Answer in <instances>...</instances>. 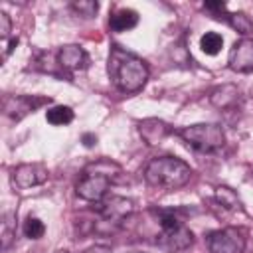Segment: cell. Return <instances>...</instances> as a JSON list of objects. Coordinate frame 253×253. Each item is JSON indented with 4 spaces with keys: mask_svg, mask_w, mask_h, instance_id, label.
Wrapping results in <instances>:
<instances>
[{
    "mask_svg": "<svg viewBox=\"0 0 253 253\" xmlns=\"http://www.w3.org/2000/svg\"><path fill=\"white\" fill-rule=\"evenodd\" d=\"M107 71H109V77L115 83V87L123 93L140 91L148 79L146 63L138 55L126 51L121 45H111Z\"/></svg>",
    "mask_w": 253,
    "mask_h": 253,
    "instance_id": "1",
    "label": "cell"
},
{
    "mask_svg": "<svg viewBox=\"0 0 253 253\" xmlns=\"http://www.w3.org/2000/svg\"><path fill=\"white\" fill-rule=\"evenodd\" d=\"M121 176H123V168L113 160L91 162L83 170V174H81V178L75 186V192H77L79 198L97 204L103 198H107L109 186L113 182H117Z\"/></svg>",
    "mask_w": 253,
    "mask_h": 253,
    "instance_id": "2",
    "label": "cell"
},
{
    "mask_svg": "<svg viewBox=\"0 0 253 253\" xmlns=\"http://www.w3.org/2000/svg\"><path fill=\"white\" fill-rule=\"evenodd\" d=\"M192 178V168L174 156H158L152 158L146 168H144V180L148 186L164 190V192H174L184 188Z\"/></svg>",
    "mask_w": 253,
    "mask_h": 253,
    "instance_id": "3",
    "label": "cell"
},
{
    "mask_svg": "<svg viewBox=\"0 0 253 253\" xmlns=\"http://www.w3.org/2000/svg\"><path fill=\"white\" fill-rule=\"evenodd\" d=\"M160 233L156 235V245L166 253H180L186 251L194 235L192 231L176 217L174 211H160Z\"/></svg>",
    "mask_w": 253,
    "mask_h": 253,
    "instance_id": "4",
    "label": "cell"
},
{
    "mask_svg": "<svg viewBox=\"0 0 253 253\" xmlns=\"http://www.w3.org/2000/svg\"><path fill=\"white\" fill-rule=\"evenodd\" d=\"M180 136L184 142H188L192 148L200 152H213L219 150L225 142L223 128L215 123H200V125H190L180 130Z\"/></svg>",
    "mask_w": 253,
    "mask_h": 253,
    "instance_id": "5",
    "label": "cell"
},
{
    "mask_svg": "<svg viewBox=\"0 0 253 253\" xmlns=\"http://www.w3.org/2000/svg\"><path fill=\"white\" fill-rule=\"evenodd\" d=\"M245 231L239 227H223L211 231L208 237L210 253H243L245 251Z\"/></svg>",
    "mask_w": 253,
    "mask_h": 253,
    "instance_id": "6",
    "label": "cell"
},
{
    "mask_svg": "<svg viewBox=\"0 0 253 253\" xmlns=\"http://www.w3.org/2000/svg\"><path fill=\"white\" fill-rule=\"evenodd\" d=\"M93 208L101 215V221L103 223H109V225H119L134 210L132 208V200L123 198V196H107L101 202L93 204Z\"/></svg>",
    "mask_w": 253,
    "mask_h": 253,
    "instance_id": "7",
    "label": "cell"
},
{
    "mask_svg": "<svg viewBox=\"0 0 253 253\" xmlns=\"http://www.w3.org/2000/svg\"><path fill=\"white\" fill-rule=\"evenodd\" d=\"M47 180V168L43 164L32 162V164H20L14 168L12 172V182L18 188H32V186H40Z\"/></svg>",
    "mask_w": 253,
    "mask_h": 253,
    "instance_id": "8",
    "label": "cell"
},
{
    "mask_svg": "<svg viewBox=\"0 0 253 253\" xmlns=\"http://www.w3.org/2000/svg\"><path fill=\"white\" fill-rule=\"evenodd\" d=\"M49 103V99H40V97H28V95H10L4 99V113L12 117L14 121L24 119L26 115L34 113L40 105Z\"/></svg>",
    "mask_w": 253,
    "mask_h": 253,
    "instance_id": "9",
    "label": "cell"
},
{
    "mask_svg": "<svg viewBox=\"0 0 253 253\" xmlns=\"http://www.w3.org/2000/svg\"><path fill=\"white\" fill-rule=\"evenodd\" d=\"M229 67L237 73L253 71V40L251 38H243L233 43L229 51Z\"/></svg>",
    "mask_w": 253,
    "mask_h": 253,
    "instance_id": "10",
    "label": "cell"
},
{
    "mask_svg": "<svg viewBox=\"0 0 253 253\" xmlns=\"http://www.w3.org/2000/svg\"><path fill=\"white\" fill-rule=\"evenodd\" d=\"M57 63L65 71L73 73V71H81V69L87 67L89 55H87V51L83 47H79L75 43H69V45L59 47V51H57Z\"/></svg>",
    "mask_w": 253,
    "mask_h": 253,
    "instance_id": "11",
    "label": "cell"
},
{
    "mask_svg": "<svg viewBox=\"0 0 253 253\" xmlns=\"http://www.w3.org/2000/svg\"><path fill=\"white\" fill-rule=\"evenodd\" d=\"M138 132L142 136V140L150 146L162 142L168 134H170V126L164 123V121H158V119H146L138 125Z\"/></svg>",
    "mask_w": 253,
    "mask_h": 253,
    "instance_id": "12",
    "label": "cell"
},
{
    "mask_svg": "<svg viewBox=\"0 0 253 253\" xmlns=\"http://www.w3.org/2000/svg\"><path fill=\"white\" fill-rule=\"evenodd\" d=\"M138 24V14L130 8H123L117 10L111 18H109V26L113 32H128Z\"/></svg>",
    "mask_w": 253,
    "mask_h": 253,
    "instance_id": "13",
    "label": "cell"
},
{
    "mask_svg": "<svg viewBox=\"0 0 253 253\" xmlns=\"http://www.w3.org/2000/svg\"><path fill=\"white\" fill-rule=\"evenodd\" d=\"M237 87L235 85H221V87H215L210 95L211 103L217 107V109H229L231 105H235L237 101Z\"/></svg>",
    "mask_w": 253,
    "mask_h": 253,
    "instance_id": "14",
    "label": "cell"
},
{
    "mask_svg": "<svg viewBox=\"0 0 253 253\" xmlns=\"http://www.w3.org/2000/svg\"><path fill=\"white\" fill-rule=\"evenodd\" d=\"M45 119L49 125H55V126H63V125H69L73 121V111L65 105H55L51 109H47L45 113Z\"/></svg>",
    "mask_w": 253,
    "mask_h": 253,
    "instance_id": "15",
    "label": "cell"
},
{
    "mask_svg": "<svg viewBox=\"0 0 253 253\" xmlns=\"http://www.w3.org/2000/svg\"><path fill=\"white\" fill-rule=\"evenodd\" d=\"M213 198H215L217 206L223 208V210H239V208H241L239 198L233 194V190H229V188H225V186L215 188V196H213Z\"/></svg>",
    "mask_w": 253,
    "mask_h": 253,
    "instance_id": "16",
    "label": "cell"
},
{
    "mask_svg": "<svg viewBox=\"0 0 253 253\" xmlns=\"http://www.w3.org/2000/svg\"><path fill=\"white\" fill-rule=\"evenodd\" d=\"M200 47H202L204 53L215 55V53H219L221 47H223V38H221L217 32H206V34L202 36V40H200Z\"/></svg>",
    "mask_w": 253,
    "mask_h": 253,
    "instance_id": "17",
    "label": "cell"
},
{
    "mask_svg": "<svg viewBox=\"0 0 253 253\" xmlns=\"http://www.w3.org/2000/svg\"><path fill=\"white\" fill-rule=\"evenodd\" d=\"M16 235V221L12 213H4L2 217V249H6Z\"/></svg>",
    "mask_w": 253,
    "mask_h": 253,
    "instance_id": "18",
    "label": "cell"
},
{
    "mask_svg": "<svg viewBox=\"0 0 253 253\" xmlns=\"http://www.w3.org/2000/svg\"><path fill=\"white\" fill-rule=\"evenodd\" d=\"M71 10L81 18H93L99 10V4L91 0H79V2H71Z\"/></svg>",
    "mask_w": 253,
    "mask_h": 253,
    "instance_id": "19",
    "label": "cell"
},
{
    "mask_svg": "<svg viewBox=\"0 0 253 253\" xmlns=\"http://www.w3.org/2000/svg\"><path fill=\"white\" fill-rule=\"evenodd\" d=\"M227 24H229L231 28H235L239 34H249V32L253 30V24H251L249 18H247L245 14H241V12L229 14V16H227Z\"/></svg>",
    "mask_w": 253,
    "mask_h": 253,
    "instance_id": "20",
    "label": "cell"
},
{
    "mask_svg": "<svg viewBox=\"0 0 253 253\" xmlns=\"http://www.w3.org/2000/svg\"><path fill=\"white\" fill-rule=\"evenodd\" d=\"M24 233H26V237H30V239H40L43 233H45V225H43V221H40L38 217H28L26 219V223H24Z\"/></svg>",
    "mask_w": 253,
    "mask_h": 253,
    "instance_id": "21",
    "label": "cell"
},
{
    "mask_svg": "<svg viewBox=\"0 0 253 253\" xmlns=\"http://www.w3.org/2000/svg\"><path fill=\"white\" fill-rule=\"evenodd\" d=\"M204 10H208L213 18H217V20L223 18V20L227 22V16H229V14L225 12V4H223V2H206V4H204Z\"/></svg>",
    "mask_w": 253,
    "mask_h": 253,
    "instance_id": "22",
    "label": "cell"
},
{
    "mask_svg": "<svg viewBox=\"0 0 253 253\" xmlns=\"http://www.w3.org/2000/svg\"><path fill=\"white\" fill-rule=\"evenodd\" d=\"M83 253H111V247H107V245H93V247L85 249Z\"/></svg>",
    "mask_w": 253,
    "mask_h": 253,
    "instance_id": "23",
    "label": "cell"
},
{
    "mask_svg": "<svg viewBox=\"0 0 253 253\" xmlns=\"http://www.w3.org/2000/svg\"><path fill=\"white\" fill-rule=\"evenodd\" d=\"M83 140H85V146H93V142H97V136H93V134H85Z\"/></svg>",
    "mask_w": 253,
    "mask_h": 253,
    "instance_id": "24",
    "label": "cell"
},
{
    "mask_svg": "<svg viewBox=\"0 0 253 253\" xmlns=\"http://www.w3.org/2000/svg\"><path fill=\"white\" fill-rule=\"evenodd\" d=\"M55 253H69V251H55Z\"/></svg>",
    "mask_w": 253,
    "mask_h": 253,
    "instance_id": "25",
    "label": "cell"
}]
</instances>
